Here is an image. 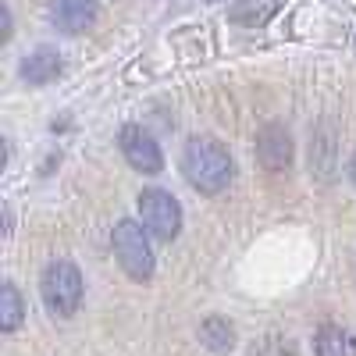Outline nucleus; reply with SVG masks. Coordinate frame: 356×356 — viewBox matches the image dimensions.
<instances>
[{
	"mask_svg": "<svg viewBox=\"0 0 356 356\" xmlns=\"http://www.w3.org/2000/svg\"><path fill=\"white\" fill-rule=\"evenodd\" d=\"M136 207H139V221L143 228L154 235L157 243H175L182 235V203H178L175 193L161 189V186H146L139 189L136 196Z\"/></svg>",
	"mask_w": 356,
	"mask_h": 356,
	"instance_id": "nucleus-4",
	"label": "nucleus"
},
{
	"mask_svg": "<svg viewBox=\"0 0 356 356\" xmlns=\"http://www.w3.org/2000/svg\"><path fill=\"white\" fill-rule=\"evenodd\" d=\"M250 356H296V342L289 335H264V339H253Z\"/></svg>",
	"mask_w": 356,
	"mask_h": 356,
	"instance_id": "nucleus-14",
	"label": "nucleus"
},
{
	"mask_svg": "<svg viewBox=\"0 0 356 356\" xmlns=\"http://www.w3.org/2000/svg\"><path fill=\"white\" fill-rule=\"evenodd\" d=\"M335 146H339V136L332 122H321L310 129V175L321 178V182H328L335 175V164H339Z\"/></svg>",
	"mask_w": 356,
	"mask_h": 356,
	"instance_id": "nucleus-9",
	"label": "nucleus"
},
{
	"mask_svg": "<svg viewBox=\"0 0 356 356\" xmlns=\"http://www.w3.org/2000/svg\"><path fill=\"white\" fill-rule=\"evenodd\" d=\"M282 11V0H235L228 8V22L239 29H264Z\"/></svg>",
	"mask_w": 356,
	"mask_h": 356,
	"instance_id": "nucleus-11",
	"label": "nucleus"
},
{
	"mask_svg": "<svg viewBox=\"0 0 356 356\" xmlns=\"http://www.w3.org/2000/svg\"><path fill=\"white\" fill-rule=\"evenodd\" d=\"M314 356H356V335L342 324H321L314 332Z\"/></svg>",
	"mask_w": 356,
	"mask_h": 356,
	"instance_id": "nucleus-12",
	"label": "nucleus"
},
{
	"mask_svg": "<svg viewBox=\"0 0 356 356\" xmlns=\"http://www.w3.org/2000/svg\"><path fill=\"white\" fill-rule=\"evenodd\" d=\"M182 178L200 193V196H218L232 186L235 178V161H232V150L214 139V136H189L186 146H182Z\"/></svg>",
	"mask_w": 356,
	"mask_h": 356,
	"instance_id": "nucleus-1",
	"label": "nucleus"
},
{
	"mask_svg": "<svg viewBox=\"0 0 356 356\" xmlns=\"http://www.w3.org/2000/svg\"><path fill=\"white\" fill-rule=\"evenodd\" d=\"M40 300L54 321H68L86 300V282L75 260H50L40 275Z\"/></svg>",
	"mask_w": 356,
	"mask_h": 356,
	"instance_id": "nucleus-2",
	"label": "nucleus"
},
{
	"mask_svg": "<svg viewBox=\"0 0 356 356\" xmlns=\"http://www.w3.org/2000/svg\"><path fill=\"white\" fill-rule=\"evenodd\" d=\"M65 72V57L57 47H36V50H29L22 57V65H18V75L25 86H50L54 79H61Z\"/></svg>",
	"mask_w": 356,
	"mask_h": 356,
	"instance_id": "nucleus-8",
	"label": "nucleus"
},
{
	"mask_svg": "<svg viewBox=\"0 0 356 356\" xmlns=\"http://www.w3.org/2000/svg\"><path fill=\"white\" fill-rule=\"evenodd\" d=\"M0 211H4V235H11V228H15V218H11V207L4 203V207H0Z\"/></svg>",
	"mask_w": 356,
	"mask_h": 356,
	"instance_id": "nucleus-17",
	"label": "nucleus"
},
{
	"mask_svg": "<svg viewBox=\"0 0 356 356\" xmlns=\"http://www.w3.org/2000/svg\"><path fill=\"white\" fill-rule=\"evenodd\" d=\"M100 18L97 0H50V25L65 36H82Z\"/></svg>",
	"mask_w": 356,
	"mask_h": 356,
	"instance_id": "nucleus-7",
	"label": "nucleus"
},
{
	"mask_svg": "<svg viewBox=\"0 0 356 356\" xmlns=\"http://www.w3.org/2000/svg\"><path fill=\"white\" fill-rule=\"evenodd\" d=\"M257 161L271 175H282V171L292 168L296 143H292V132H289L285 122H264L257 129Z\"/></svg>",
	"mask_w": 356,
	"mask_h": 356,
	"instance_id": "nucleus-6",
	"label": "nucleus"
},
{
	"mask_svg": "<svg viewBox=\"0 0 356 356\" xmlns=\"http://www.w3.org/2000/svg\"><path fill=\"white\" fill-rule=\"evenodd\" d=\"M346 175H349V182H353V189H356V150L349 154V164H346Z\"/></svg>",
	"mask_w": 356,
	"mask_h": 356,
	"instance_id": "nucleus-16",
	"label": "nucleus"
},
{
	"mask_svg": "<svg viewBox=\"0 0 356 356\" xmlns=\"http://www.w3.org/2000/svg\"><path fill=\"white\" fill-rule=\"evenodd\" d=\"M11 36H15V18H11V4H8V0H0V40H4V43H11Z\"/></svg>",
	"mask_w": 356,
	"mask_h": 356,
	"instance_id": "nucleus-15",
	"label": "nucleus"
},
{
	"mask_svg": "<svg viewBox=\"0 0 356 356\" xmlns=\"http://www.w3.org/2000/svg\"><path fill=\"white\" fill-rule=\"evenodd\" d=\"M111 250H114V260L118 267L132 278V282H150L154 271H157V253H154V243H150V232L143 228V221L136 218H122L114 228H111Z\"/></svg>",
	"mask_w": 356,
	"mask_h": 356,
	"instance_id": "nucleus-3",
	"label": "nucleus"
},
{
	"mask_svg": "<svg viewBox=\"0 0 356 356\" xmlns=\"http://www.w3.org/2000/svg\"><path fill=\"white\" fill-rule=\"evenodd\" d=\"M196 339L203 342V349H211L214 356H225L235 349V342H239V332H235V324L221 314H211V317H203L200 321V328H196Z\"/></svg>",
	"mask_w": 356,
	"mask_h": 356,
	"instance_id": "nucleus-10",
	"label": "nucleus"
},
{
	"mask_svg": "<svg viewBox=\"0 0 356 356\" xmlns=\"http://www.w3.org/2000/svg\"><path fill=\"white\" fill-rule=\"evenodd\" d=\"M118 150H122V157H125V164L132 171H139L146 178H154V175L164 171V150H161L157 136L146 125H139V122L122 125V132H118Z\"/></svg>",
	"mask_w": 356,
	"mask_h": 356,
	"instance_id": "nucleus-5",
	"label": "nucleus"
},
{
	"mask_svg": "<svg viewBox=\"0 0 356 356\" xmlns=\"http://www.w3.org/2000/svg\"><path fill=\"white\" fill-rule=\"evenodd\" d=\"M22 321H25V300H22V292L11 278L0 282V332L4 335H15L22 328Z\"/></svg>",
	"mask_w": 356,
	"mask_h": 356,
	"instance_id": "nucleus-13",
	"label": "nucleus"
}]
</instances>
